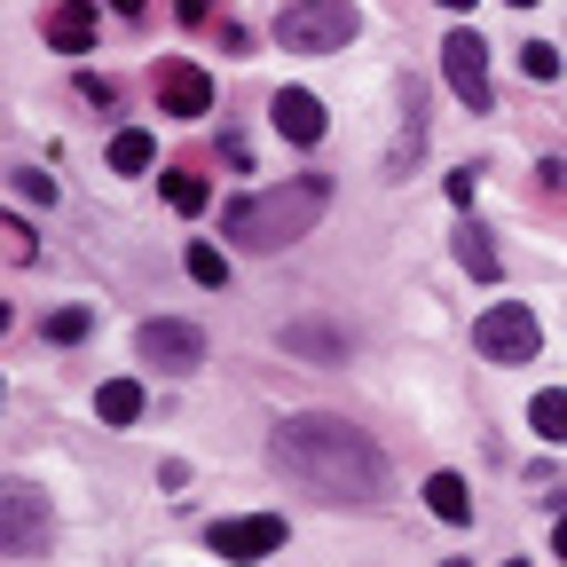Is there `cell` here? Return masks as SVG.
I'll use <instances>...</instances> for the list:
<instances>
[{"instance_id":"8fae6325","label":"cell","mask_w":567,"mask_h":567,"mask_svg":"<svg viewBox=\"0 0 567 567\" xmlns=\"http://www.w3.org/2000/svg\"><path fill=\"white\" fill-rule=\"evenodd\" d=\"M425 151V80H402V142L386 151V174H410Z\"/></svg>"},{"instance_id":"ba28073f","label":"cell","mask_w":567,"mask_h":567,"mask_svg":"<svg viewBox=\"0 0 567 567\" xmlns=\"http://www.w3.org/2000/svg\"><path fill=\"white\" fill-rule=\"evenodd\" d=\"M268 126H276L284 142H300V151H316V142H323V126H331V111H323V95H308V87H276Z\"/></svg>"},{"instance_id":"277c9868","label":"cell","mask_w":567,"mask_h":567,"mask_svg":"<svg viewBox=\"0 0 567 567\" xmlns=\"http://www.w3.org/2000/svg\"><path fill=\"white\" fill-rule=\"evenodd\" d=\"M473 347L488 354V363H536V347H544V323H536L520 300H496V308L473 323Z\"/></svg>"},{"instance_id":"30bf717a","label":"cell","mask_w":567,"mask_h":567,"mask_svg":"<svg viewBox=\"0 0 567 567\" xmlns=\"http://www.w3.org/2000/svg\"><path fill=\"white\" fill-rule=\"evenodd\" d=\"M158 111H166V118H205V111H213V71L166 63V71H158Z\"/></svg>"},{"instance_id":"7c38bea8","label":"cell","mask_w":567,"mask_h":567,"mask_svg":"<svg viewBox=\"0 0 567 567\" xmlns=\"http://www.w3.org/2000/svg\"><path fill=\"white\" fill-rule=\"evenodd\" d=\"M284 347L308 354V363H347V331H339V323H316V316H292V323H284Z\"/></svg>"},{"instance_id":"1f68e13d","label":"cell","mask_w":567,"mask_h":567,"mask_svg":"<svg viewBox=\"0 0 567 567\" xmlns=\"http://www.w3.org/2000/svg\"><path fill=\"white\" fill-rule=\"evenodd\" d=\"M505 567H520V559H505Z\"/></svg>"},{"instance_id":"9c48e42d","label":"cell","mask_w":567,"mask_h":567,"mask_svg":"<svg viewBox=\"0 0 567 567\" xmlns=\"http://www.w3.org/2000/svg\"><path fill=\"white\" fill-rule=\"evenodd\" d=\"M48 551V496L32 481H9V559H40Z\"/></svg>"},{"instance_id":"484cf974","label":"cell","mask_w":567,"mask_h":567,"mask_svg":"<svg viewBox=\"0 0 567 567\" xmlns=\"http://www.w3.org/2000/svg\"><path fill=\"white\" fill-rule=\"evenodd\" d=\"M213 9H221V0H182V24H189V32H197V24H205V17H213Z\"/></svg>"},{"instance_id":"d4e9b609","label":"cell","mask_w":567,"mask_h":567,"mask_svg":"<svg viewBox=\"0 0 567 567\" xmlns=\"http://www.w3.org/2000/svg\"><path fill=\"white\" fill-rule=\"evenodd\" d=\"M473 189H481V166H457V174H450V205L465 213V205H473Z\"/></svg>"},{"instance_id":"83f0119b","label":"cell","mask_w":567,"mask_h":567,"mask_svg":"<svg viewBox=\"0 0 567 567\" xmlns=\"http://www.w3.org/2000/svg\"><path fill=\"white\" fill-rule=\"evenodd\" d=\"M111 9H118V17H142V0H111Z\"/></svg>"},{"instance_id":"603a6c76","label":"cell","mask_w":567,"mask_h":567,"mask_svg":"<svg viewBox=\"0 0 567 567\" xmlns=\"http://www.w3.org/2000/svg\"><path fill=\"white\" fill-rule=\"evenodd\" d=\"M0 252H9V260H40V237H32V221H0Z\"/></svg>"},{"instance_id":"52a82bcc","label":"cell","mask_w":567,"mask_h":567,"mask_svg":"<svg viewBox=\"0 0 567 567\" xmlns=\"http://www.w3.org/2000/svg\"><path fill=\"white\" fill-rule=\"evenodd\" d=\"M284 536H292V528H284L276 513H245V520H213L205 528V544L221 551V559H268Z\"/></svg>"},{"instance_id":"5b68a950","label":"cell","mask_w":567,"mask_h":567,"mask_svg":"<svg viewBox=\"0 0 567 567\" xmlns=\"http://www.w3.org/2000/svg\"><path fill=\"white\" fill-rule=\"evenodd\" d=\"M134 354L151 371H197L205 363V331L182 323V316H151V323H134Z\"/></svg>"},{"instance_id":"ac0fdd59","label":"cell","mask_w":567,"mask_h":567,"mask_svg":"<svg viewBox=\"0 0 567 567\" xmlns=\"http://www.w3.org/2000/svg\"><path fill=\"white\" fill-rule=\"evenodd\" d=\"M528 425H536V442H567V386H544L528 402Z\"/></svg>"},{"instance_id":"4316f807","label":"cell","mask_w":567,"mask_h":567,"mask_svg":"<svg viewBox=\"0 0 567 567\" xmlns=\"http://www.w3.org/2000/svg\"><path fill=\"white\" fill-rule=\"evenodd\" d=\"M551 551H559V559H567V513H559V528H551Z\"/></svg>"},{"instance_id":"6da1fadb","label":"cell","mask_w":567,"mask_h":567,"mask_svg":"<svg viewBox=\"0 0 567 567\" xmlns=\"http://www.w3.org/2000/svg\"><path fill=\"white\" fill-rule=\"evenodd\" d=\"M268 457H276L284 481L316 488L323 505H347V513L386 505V450L363 434V425L331 417V410H292V417H276Z\"/></svg>"},{"instance_id":"4fadbf2b","label":"cell","mask_w":567,"mask_h":567,"mask_svg":"<svg viewBox=\"0 0 567 567\" xmlns=\"http://www.w3.org/2000/svg\"><path fill=\"white\" fill-rule=\"evenodd\" d=\"M450 252H457V268H465L473 284H496V276H505V260H496V237H488L481 221H457Z\"/></svg>"},{"instance_id":"9a60e30c","label":"cell","mask_w":567,"mask_h":567,"mask_svg":"<svg viewBox=\"0 0 567 567\" xmlns=\"http://www.w3.org/2000/svg\"><path fill=\"white\" fill-rule=\"evenodd\" d=\"M142 410H151V386H142V379H103L95 386V417L103 425H134Z\"/></svg>"},{"instance_id":"7402d4cb","label":"cell","mask_w":567,"mask_h":567,"mask_svg":"<svg viewBox=\"0 0 567 567\" xmlns=\"http://www.w3.org/2000/svg\"><path fill=\"white\" fill-rule=\"evenodd\" d=\"M9 189H17L24 205H55V197H63V189H55V182H48L40 166H17V174H9Z\"/></svg>"},{"instance_id":"8992f818","label":"cell","mask_w":567,"mask_h":567,"mask_svg":"<svg viewBox=\"0 0 567 567\" xmlns=\"http://www.w3.org/2000/svg\"><path fill=\"white\" fill-rule=\"evenodd\" d=\"M442 71H450V95H457L465 111H488V103H496V87H488V48H481V32H450V40H442Z\"/></svg>"},{"instance_id":"f1b7e54d","label":"cell","mask_w":567,"mask_h":567,"mask_svg":"<svg viewBox=\"0 0 567 567\" xmlns=\"http://www.w3.org/2000/svg\"><path fill=\"white\" fill-rule=\"evenodd\" d=\"M442 9H450V17H465V9H473V0H442Z\"/></svg>"},{"instance_id":"44dd1931","label":"cell","mask_w":567,"mask_h":567,"mask_svg":"<svg viewBox=\"0 0 567 567\" xmlns=\"http://www.w3.org/2000/svg\"><path fill=\"white\" fill-rule=\"evenodd\" d=\"M158 189H166V205H174V213H205V182H197L189 166H174Z\"/></svg>"},{"instance_id":"3957f363","label":"cell","mask_w":567,"mask_h":567,"mask_svg":"<svg viewBox=\"0 0 567 567\" xmlns=\"http://www.w3.org/2000/svg\"><path fill=\"white\" fill-rule=\"evenodd\" d=\"M354 32H363V17H354L347 0H292V9L276 17V40L292 48V55H331V48H347Z\"/></svg>"},{"instance_id":"4dcf8cb0","label":"cell","mask_w":567,"mask_h":567,"mask_svg":"<svg viewBox=\"0 0 567 567\" xmlns=\"http://www.w3.org/2000/svg\"><path fill=\"white\" fill-rule=\"evenodd\" d=\"M513 9H536V0H513Z\"/></svg>"},{"instance_id":"d6986e66","label":"cell","mask_w":567,"mask_h":567,"mask_svg":"<svg viewBox=\"0 0 567 567\" xmlns=\"http://www.w3.org/2000/svg\"><path fill=\"white\" fill-rule=\"evenodd\" d=\"M182 268L205 284V292H221V284H229V252H221V245H189V252H182Z\"/></svg>"},{"instance_id":"2e32d148","label":"cell","mask_w":567,"mask_h":567,"mask_svg":"<svg viewBox=\"0 0 567 567\" xmlns=\"http://www.w3.org/2000/svg\"><path fill=\"white\" fill-rule=\"evenodd\" d=\"M425 513L450 520V528H465V520H473V488H465L457 473H434V481H425Z\"/></svg>"},{"instance_id":"ffe728a7","label":"cell","mask_w":567,"mask_h":567,"mask_svg":"<svg viewBox=\"0 0 567 567\" xmlns=\"http://www.w3.org/2000/svg\"><path fill=\"white\" fill-rule=\"evenodd\" d=\"M87 331H95V308H80V300H71V308H55V316H48V339H55V347H80Z\"/></svg>"},{"instance_id":"cb8c5ba5","label":"cell","mask_w":567,"mask_h":567,"mask_svg":"<svg viewBox=\"0 0 567 567\" xmlns=\"http://www.w3.org/2000/svg\"><path fill=\"white\" fill-rule=\"evenodd\" d=\"M520 71H528V80H559V48L528 40V48H520Z\"/></svg>"},{"instance_id":"7a4b0ae2","label":"cell","mask_w":567,"mask_h":567,"mask_svg":"<svg viewBox=\"0 0 567 567\" xmlns=\"http://www.w3.org/2000/svg\"><path fill=\"white\" fill-rule=\"evenodd\" d=\"M323 213H331V182L323 174H292V182H268V189L229 197L221 237H229V252H284V245H300Z\"/></svg>"},{"instance_id":"5bb4252c","label":"cell","mask_w":567,"mask_h":567,"mask_svg":"<svg viewBox=\"0 0 567 567\" xmlns=\"http://www.w3.org/2000/svg\"><path fill=\"white\" fill-rule=\"evenodd\" d=\"M48 48H63V55H87L95 48V9H87V0H71V9H48Z\"/></svg>"},{"instance_id":"e0dca14e","label":"cell","mask_w":567,"mask_h":567,"mask_svg":"<svg viewBox=\"0 0 567 567\" xmlns=\"http://www.w3.org/2000/svg\"><path fill=\"white\" fill-rule=\"evenodd\" d=\"M151 166H158V142L142 134V126L111 134V174H151Z\"/></svg>"},{"instance_id":"f546056e","label":"cell","mask_w":567,"mask_h":567,"mask_svg":"<svg viewBox=\"0 0 567 567\" xmlns=\"http://www.w3.org/2000/svg\"><path fill=\"white\" fill-rule=\"evenodd\" d=\"M442 567H473V559H442Z\"/></svg>"}]
</instances>
